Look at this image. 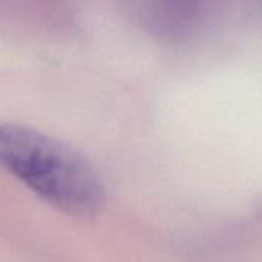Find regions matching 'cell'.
<instances>
[{"mask_svg": "<svg viewBox=\"0 0 262 262\" xmlns=\"http://www.w3.org/2000/svg\"><path fill=\"white\" fill-rule=\"evenodd\" d=\"M0 167L68 215L91 218L104 206V184L95 167L71 146L37 129L0 124Z\"/></svg>", "mask_w": 262, "mask_h": 262, "instance_id": "obj_1", "label": "cell"}]
</instances>
